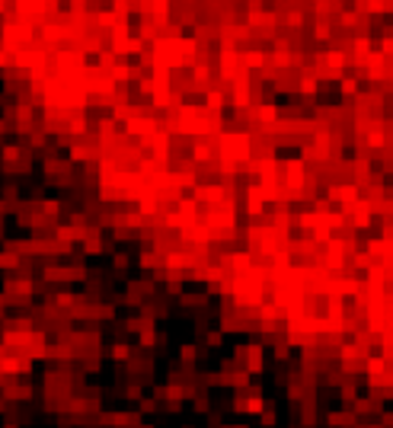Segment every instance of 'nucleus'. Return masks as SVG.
<instances>
[{"label": "nucleus", "instance_id": "obj_8", "mask_svg": "<svg viewBox=\"0 0 393 428\" xmlns=\"http://www.w3.org/2000/svg\"><path fill=\"white\" fill-rule=\"evenodd\" d=\"M179 355H182V361H189V364H192V361H195V345H182V352H179Z\"/></svg>", "mask_w": 393, "mask_h": 428}, {"label": "nucleus", "instance_id": "obj_7", "mask_svg": "<svg viewBox=\"0 0 393 428\" xmlns=\"http://www.w3.org/2000/svg\"><path fill=\"white\" fill-rule=\"evenodd\" d=\"M109 355H112V358H115V361H128V358H131V355H135V352H131V348H128V345H112V348H109Z\"/></svg>", "mask_w": 393, "mask_h": 428}, {"label": "nucleus", "instance_id": "obj_9", "mask_svg": "<svg viewBox=\"0 0 393 428\" xmlns=\"http://www.w3.org/2000/svg\"><path fill=\"white\" fill-rule=\"evenodd\" d=\"M125 396H128V399H141V387H138V383H128V387H125Z\"/></svg>", "mask_w": 393, "mask_h": 428}, {"label": "nucleus", "instance_id": "obj_4", "mask_svg": "<svg viewBox=\"0 0 393 428\" xmlns=\"http://www.w3.org/2000/svg\"><path fill=\"white\" fill-rule=\"evenodd\" d=\"M45 173H48L51 182H61V186H67V182H71V170H67V163L48 160V163H45Z\"/></svg>", "mask_w": 393, "mask_h": 428}, {"label": "nucleus", "instance_id": "obj_3", "mask_svg": "<svg viewBox=\"0 0 393 428\" xmlns=\"http://www.w3.org/2000/svg\"><path fill=\"white\" fill-rule=\"evenodd\" d=\"M151 291H154L151 281H131L128 284V304H131V307H144V298Z\"/></svg>", "mask_w": 393, "mask_h": 428}, {"label": "nucleus", "instance_id": "obj_1", "mask_svg": "<svg viewBox=\"0 0 393 428\" xmlns=\"http://www.w3.org/2000/svg\"><path fill=\"white\" fill-rule=\"evenodd\" d=\"M45 278H48V281H80V278H86V268H80V265H71V268L48 265L45 268Z\"/></svg>", "mask_w": 393, "mask_h": 428}, {"label": "nucleus", "instance_id": "obj_11", "mask_svg": "<svg viewBox=\"0 0 393 428\" xmlns=\"http://www.w3.org/2000/svg\"><path fill=\"white\" fill-rule=\"evenodd\" d=\"M128 265V256H115V268H125Z\"/></svg>", "mask_w": 393, "mask_h": 428}, {"label": "nucleus", "instance_id": "obj_5", "mask_svg": "<svg viewBox=\"0 0 393 428\" xmlns=\"http://www.w3.org/2000/svg\"><path fill=\"white\" fill-rule=\"evenodd\" d=\"M16 265H20V252L7 246L4 252H0V268H16Z\"/></svg>", "mask_w": 393, "mask_h": 428}, {"label": "nucleus", "instance_id": "obj_12", "mask_svg": "<svg viewBox=\"0 0 393 428\" xmlns=\"http://www.w3.org/2000/svg\"><path fill=\"white\" fill-rule=\"evenodd\" d=\"M4 428H20V425H16V422H7V425H4Z\"/></svg>", "mask_w": 393, "mask_h": 428}, {"label": "nucleus", "instance_id": "obj_2", "mask_svg": "<svg viewBox=\"0 0 393 428\" xmlns=\"http://www.w3.org/2000/svg\"><path fill=\"white\" fill-rule=\"evenodd\" d=\"M99 422L112 425V428H135L138 425V412H106Z\"/></svg>", "mask_w": 393, "mask_h": 428}, {"label": "nucleus", "instance_id": "obj_10", "mask_svg": "<svg viewBox=\"0 0 393 428\" xmlns=\"http://www.w3.org/2000/svg\"><path fill=\"white\" fill-rule=\"evenodd\" d=\"M154 409V399H141V412H151Z\"/></svg>", "mask_w": 393, "mask_h": 428}, {"label": "nucleus", "instance_id": "obj_6", "mask_svg": "<svg viewBox=\"0 0 393 428\" xmlns=\"http://www.w3.org/2000/svg\"><path fill=\"white\" fill-rule=\"evenodd\" d=\"M138 336H141V345H144V348L157 345V339H160V342H163V336H157V329H154V326H147L144 333H138Z\"/></svg>", "mask_w": 393, "mask_h": 428}]
</instances>
